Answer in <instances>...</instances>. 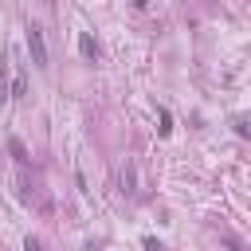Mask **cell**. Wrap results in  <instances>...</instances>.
I'll use <instances>...</instances> for the list:
<instances>
[{"instance_id": "6da1fadb", "label": "cell", "mask_w": 251, "mask_h": 251, "mask_svg": "<svg viewBox=\"0 0 251 251\" xmlns=\"http://www.w3.org/2000/svg\"><path fill=\"white\" fill-rule=\"evenodd\" d=\"M27 51H31V63L35 67H47V39H43V27L39 24H27Z\"/></svg>"}, {"instance_id": "7a4b0ae2", "label": "cell", "mask_w": 251, "mask_h": 251, "mask_svg": "<svg viewBox=\"0 0 251 251\" xmlns=\"http://www.w3.org/2000/svg\"><path fill=\"white\" fill-rule=\"evenodd\" d=\"M118 184H122L126 196H137V161H126L118 169Z\"/></svg>"}, {"instance_id": "3957f363", "label": "cell", "mask_w": 251, "mask_h": 251, "mask_svg": "<svg viewBox=\"0 0 251 251\" xmlns=\"http://www.w3.org/2000/svg\"><path fill=\"white\" fill-rule=\"evenodd\" d=\"M78 51H82V59H90V63L102 55V47H98V39H94L90 31H78Z\"/></svg>"}, {"instance_id": "277c9868", "label": "cell", "mask_w": 251, "mask_h": 251, "mask_svg": "<svg viewBox=\"0 0 251 251\" xmlns=\"http://www.w3.org/2000/svg\"><path fill=\"white\" fill-rule=\"evenodd\" d=\"M0 102H12V63H8V55L0 59Z\"/></svg>"}, {"instance_id": "5b68a950", "label": "cell", "mask_w": 251, "mask_h": 251, "mask_svg": "<svg viewBox=\"0 0 251 251\" xmlns=\"http://www.w3.org/2000/svg\"><path fill=\"white\" fill-rule=\"evenodd\" d=\"M8 149H12L16 165H20V169H27V149H24V141H20V137H12V141H8Z\"/></svg>"}, {"instance_id": "8992f818", "label": "cell", "mask_w": 251, "mask_h": 251, "mask_svg": "<svg viewBox=\"0 0 251 251\" xmlns=\"http://www.w3.org/2000/svg\"><path fill=\"white\" fill-rule=\"evenodd\" d=\"M157 118H161V126H157V129H161V133H169V129H173V118H169V110H165V106L157 110Z\"/></svg>"}, {"instance_id": "52a82bcc", "label": "cell", "mask_w": 251, "mask_h": 251, "mask_svg": "<svg viewBox=\"0 0 251 251\" xmlns=\"http://www.w3.org/2000/svg\"><path fill=\"white\" fill-rule=\"evenodd\" d=\"M231 126H235V133H239V137H247V133H251V129H247V118H243V114H235V122H231Z\"/></svg>"}, {"instance_id": "ba28073f", "label": "cell", "mask_w": 251, "mask_h": 251, "mask_svg": "<svg viewBox=\"0 0 251 251\" xmlns=\"http://www.w3.org/2000/svg\"><path fill=\"white\" fill-rule=\"evenodd\" d=\"M24 251H43V247H39V239H35V235H27V239H24Z\"/></svg>"}, {"instance_id": "9c48e42d", "label": "cell", "mask_w": 251, "mask_h": 251, "mask_svg": "<svg viewBox=\"0 0 251 251\" xmlns=\"http://www.w3.org/2000/svg\"><path fill=\"white\" fill-rule=\"evenodd\" d=\"M227 251H243V247H239V243H227Z\"/></svg>"}]
</instances>
